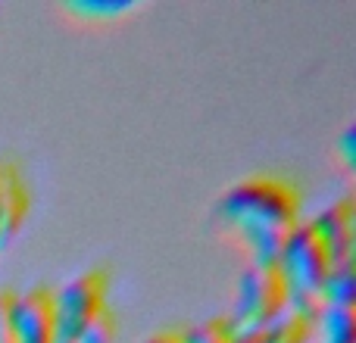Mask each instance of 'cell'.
<instances>
[{
    "instance_id": "obj_7",
    "label": "cell",
    "mask_w": 356,
    "mask_h": 343,
    "mask_svg": "<svg viewBox=\"0 0 356 343\" xmlns=\"http://www.w3.org/2000/svg\"><path fill=\"white\" fill-rule=\"evenodd\" d=\"M316 225V231L322 234L328 253L334 262L353 259V237H356V203L353 196H341V200L328 203L325 209L309 219Z\"/></svg>"
},
{
    "instance_id": "obj_15",
    "label": "cell",
    "mask_w": 356,
    "mask_h": 343,
    "mask_svg": "<svg viewBox=\"0 0 356 343\" xmlns=\"http://www.w3.org/2000/svg\"><path fill=\"white\" fill-rule=\"evenodd\" d=\"M341 156H344V166L353 169L356 166V128L350 125V128L341 135Z\"/></svg>"
},
{
    "instance_id": "obj_10",
    "label": "cell",
    "mask_w": 356,
    "mask_h": 343,
    "mask_svg": "<svg viewBox=\"0 0 356 343\" xmlns=\"http://www.w3.org/2000/svg\"><path fill=\"white\" fill-rule=\"evenodd\" d=\"M356 300V275H353V259L334 262L328 271L325 284L319 290V303L322 306H353Z\"/></svg>"
},
{
    "instance_id": "obj_4",
    "label": "cell",
    "mask_w": 356,
    "mask_h": 343,
    "mask_svg": "<svg viewBox=\"0 0 356 343\" xmlns=\"http://www.w3.org/2000/svg\"><path fill=\"white\" fill-rule=\"evenodd\" d=\"M275 265H278V271H282L284 284H288V294L319 296L334 259H332V253H328L322 234L316 231V225L307 219L284 237Z\"/></svg>"
},
{
    "instance_id": "obj_14",
    "label": "cell",
    "mask_w": 356,
    "mask_h": 343,
    "mask_svg": "<svg viewBox=\"0 0 356 343\" xmlns=\"http://www.w3.org/2000/svg\"><path fill=\"white\" fill-rule=\"evenodd\" d=\"M13 309H16V290L0 287V343H13Z\"/></svg>"
},
{
    "instance_id": "obj_6",
    "label": "cell",
    "mask_w": 356,
    "mask_h": 343,
    "mask_svg": "<svg viewBox=\"0 0 356 343\" xmlns=\"http://www.w3.org/2000/svg\"><path fill=\"white\" fill-rule=\"evenodd\" d=\"M31 209V187L22 169L13 160H0V250L13 244L22 231Z\"/></svg>"
},
{
    "instance_id": "obj_3",
    "label": "cell",
    "mask_w": 356,
    "mask_h": 343,
    "mask_svg": "<svg viewBox=\"0 0 356 343\" xmlns=\"http://www.w3.org/2000/svg\"><path fill=\"white\" fill-rule=\"evenodd\" d=\"M110 306V275L106 269H88L54 290V343H79L85 328Z\"/></svg>"
},
{
    "instance_id": "obj_9",
    "label": "cell",
    "mask_w": 356,
    "mask_h": 343,
    "mask_svg": "<svg viewBox=\"0 0 356 343\" xmlns=\"http://www.w3.org/2000/svg\"><path fill=\"white\" fill-rule=\"evenodd\" d=\"M316 340L319 343H356V309L353 306H322L316 315Z\"/></svg>"
},
{
    "instance_id": "obj_16",
    "label": "cell",
    "mask_w": 356,
    "mask_h": 343,
    "mask_svg": "<svg viewBox=\"0 0 356 343\" xmlns=\"http://www.w3.org/2000/svg\"><path fill=\"white\" fill-rule=\"evenodd\" d=\"M141 343H184V337H181V331H156Z\"/></svg>"
},
{
    "instance_id": "obj_1",
    "label": "cell",
    "mask_w": 356,
    "mask_h": 343,
    "mask_svg": "<svg viewBox=\"0 0 356 343\" xmlns=\"http://www.w3.org/2000/svg\"><path fill=\"white\" fill-rule=\"evenodd\" d=\"M219 215L244 237L253 262L275 265L284 237L303 221V200L288 178L253 175L222 196Z\"/></svg>"
},
{
    "instance_id": "obj_12",
    "label": "cell",
    "mask_w": 356,
    "mask_h": 343,
    "mask_svg": "<svg viewBox=\"0 0 356 343\" xmlns=\"http://www.w3.org/2000/svg\"><path fill=\"white\" fill-rule=\"evenodd\" d=\"M181 337L184 343H234V334L228 328L225 315H216V319H207L200 325L188 328V331H181Z\"/></svg>"
},
{
    "instance_id": "obj_11",
    "label": "cell",
    "mask_w": 356,
    "mask_h": 343,
    "mask_svg": "<svg viewBox=\"0 0 356 343\" xmlns=\"http://www.w3.org/2000/svg\"><path fill=\"white\" fill-rule=\"evenodd\" d=\"M135 6L138 3H131V0H72V3H66V10L81 19H116L131 12Z\"/></svg>"
},
{
    "instance_id": "obj_8",
    "label": "cell",
    "mask_w": 356,
    "mask_h": 343,
    "mask_svg": "<svg viewBox=\"0 0 356 343\" xmlns=\"http://www.w3.org/2000/svg\"><path fill=\"white\" fill-rule=\"evenodd\" d=\"M313 337H316V319L284 309L275 321H269L266 328H259L253 334L234 337V343H313Z\"/></svg>"
},
{
    "instance_id": "obj_13",
    "label": "cell",
    "mask_w": 356,
    "mask_h": 343,
    "mask_svg": "<svg viewBox=\"0 0 356 343\" xmlns=\"http://www.w3.org/2000/svg\"><path fill=\"white\" fill-rule=\"evenodd\" d=\"M119 337V319L113 312V306L100 309L97 319L85 328V334L79 337V343H116Z\"/></svg>"
},
{
    "instance_id": "obj_5",
    "label": "cell",
    "mask_w": 356,
    "mask_h": 343,
    "mask_svg": "<svg viewBox=\"0 0 356 343\" xmlns=\"http://www.w3.org/2000/svg\"><path fill=\"white\" fill-rule=\"evenodd\" d=\"M54 287H35L16 294L13 309V343H54Z\"/></svg>"
},
{
    "instance_id": "obj_2",
    "label": "cell",
    "mask_w": 356,
    "mask_h": 343,
    "mask_svg": "<svg viewBox=\"0 0 356 343\" xmlns=\"http://www.w3.org/2000/svg\"><path fill=\"white\" fill-rule=\"evenodd\" d=\"M284 309H288V284H284L278 265L250 262V269L238 281V296H234V306L225 315V321L234 337H244V334H253L269 321H275Z\"/></svg>"
}]
</instances>
